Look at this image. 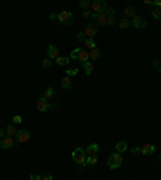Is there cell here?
<instances>
[{
    "mask_svg": "<svg viewBox=\"0 0 161 180\" xmlns=\"http://www.w3.org/2000/svg\"><path fill=\"white\" fill-rule=\"evenodd\" d=\"M71 158H73V161H74L76 164H79V166H81V167H84V166H86V161H87L86 150H82V148H76V150L73 151Z\"/></svg>",
    "mask_w": 161,
    "mask_h": 180,
    "instance_id": "obj_1",
    "label": "cell"
},
{
    "mask_svg": "<svg viewBox=\"0 0 161 180\" xmlns=\"http://www.w3.org/2000/svg\"><path fill=\"white\" fill-rule=\"evenodd\" d=\"M121 164H123V156L121 153H115L113 154H110L108 158V167L110 169H118V167H121Z\"/></svg>",
    "mask_w": 161,
    "mask_h": 180,
    "instance_id": "obj_2",
    "label": "cell"
},
{
    "mask_svg": "<svg viewBox=\"0 0 161 180\" xmlns=\"http://www.w3.org/2000/svg\"><path fill=\"white\" fill-rule=\"evenodd\" d=\"M58 23L60 24H63V26H69L73 23V13L71 11H61V13H58Z\"/></svg>",
    "mask_w": 161,
    "mask_h": 180,
    "instance_id": "obj_3",
    "label": "cell"
},
{
    "mask_svg": "<svg viewBox=\"0 0 161 180\" xmlns=\"http://www.w3.org/2000/svg\"><path fill=\"white\" fill-rule=\"evenodd\" d=\"M60 56H61V55H60V50H58L57 47H55L53 44L48 45V48H47V58H50L52 61H57Z\"/></svg>",
    "mask_w": 161,
    "mask_h": 180,
    "instance_id": "obj_4",
    "label": "cell"
},
{
    "mask_svg": "<svg viewBox=\"0 0 161 180\" xmlns=\"http://www.w3.org/2000/svg\"><path fill=\"white\" fill-rule=\"evenodd\" d=\"M90 10H92V13H102V11H105L107 10V3L105 2H102V0H95V2H92L90 3Z\"/></svg>",
    "mask_w": 161,
    "mask_h": 180,
    "instance_id": "obj_5",
    "label": "cell"
},
{
    "mask_svg": "<svg viewBox=\"0 0 161 180\" xmlns=\"http://www.w3.org/2000/svg\"><path fill=\"white\" fill-rule=\"evenodd\" d=\"M131 24L134 27H137V29H143V27H147V19L143 16H140V15H135L134 18H132Z\"/></svg>",
    "mask_w": 161,
    "mask_h": 180,
    "instance_id": "obj_6",
    "label": "cell"
},
{
    "mask_svg": "<svg viewBox=\"0 0 161 180\" xmlns=\"http://www.w3.org/2000/svg\"><path fill=\"white\" fill-rule=\"evenodd\" d=\"M29 138H31L29 130H26V129L18 130V134H16V142L18 143H26V142H29Z\"/></svg>",
    "mask_w": 161,
    "mask_h": 180,
    "instance_id": "obj_7",
    "label": "cell"
},
{
    "mask_svg": "<svg viewBox=\"0 0 161 180\" xmlns=\"http://www.w3.org/2000/svg\"><path fill=\"white\" fill-rule=\"evenodd\" d=\"M0 146H2L3 150H10V148H13L15 146V140H13V137H3L2 138V143H0Z\"/></svg>",
    "mask_w": 161,
    "mask_h": 180,
    "instance_id": "obj_8",
    "label": "cell"
},
{
    "mask_svg": "<svg viewBox=\"0 0 161 180\" xmlns=\"http://www.w3.org/2000/svg\"><path fill=\"white\" fill-rule=\"evenodd\" d=\"M92 18L94 19H97V23H99L100 26H107V19H108V16H107V13L105 11H102V13H92Z\"/></svg>",
    "mask_w": 161,
    "mask_h": 180,
    "instance_id": "obj_9",
    "label": "cell"
},
{
    "mask_svg": "<svg viewBox=\"0 0 161 180\" xmlns=\"http://www.w3.org/2000/svg\"><path fill=\"white\" fill-rule=\"evenodd\" d=\"M99 32V27H97L95 24H87L86 31H84V34H86L87 39H94V35Z\"/></svg>",
    "mask_w": 161,
    "mask_h": 180,
    "instance_id": "obj_10",
    "label": "cell"
},
{
    "mask_svg": "<svg viewBox=\"0 0 161 180\" xmlns=\"http://www.w3.org/2000/svg\"><path fill=\"white\" fill-rule=\"evenodd\" d=\"M48 108H50V103L47 102V100L42 97V98H39V102H37V111H40V113H45Z\"/></svg>",
    "mask_w": 161,
    "mask_h": 180,
    "instance_id": "obj_11",
    "label": "cell"
},
{
    "mask_svg": "<svg viewBox=\"0 0 161 180\" xmlns=\"http://www.w3.org/2000/svg\"><path fill=\"white\" fill-rule=\"evenodd\" d=\"M140 150H142V154L151 156L153 153H155V145H153V143H145V145H143Z\"/></svg>",
    "mask_w": 161,
    "mask_h": 180,
    "instance_id": "obj_12",
    "label": "cell"
},
{
    "mask_svg": "<svg viewBox=\"0 0 161 180\" xmlns=\"http://www.w3.org/2000/svg\"><path fill=\"white\" fill-rule=\"evenodd\" d=\"M44 98L47 100L48 103L53 102V100H55V90H53V87H47V90L44 93Z\"/></svg>",
    "mask_w": 161,
    "mask_h": 180,
    "instance_id": "obj_13",
    "label": "cell"
},
{
    "mask_svg": "<svg viewBox=\"0 0 161 180\" xmlns=\"http://www.w3.org/2000/svg\"><path fill=\"white\" fill-rule=\"evenodd\" d=\"M89 56H90V60H94V61L100 60V58H102V50H100V48L90 50V52H89Z\"/></svg>",
    "mask_w": 161,
    "mask_h": 180,
    "instance_id": "obj_14",
    "label": "cell"
},
{
    "mask_svg": "<svg viewBox=\"0 0 161 180\" xmlns=\"http://www.w3.org/2000/svg\"><path fill=\"white\" fill-rule=\"evenodd\" d=\"M97 153H99V145H97V143L89 145L87 150H86V154H87V156H94V154H97Z\"/></svg>",
    "mask_w": 161,
    "mask_h": 180,
    "instance_id": "obj_15",
    "label": "cell"
},
{
    "mask_svg": "<svg viewBox=\"0 0 161 180\" xmlns=\"http://www.w3.org/2000/svg\"><path fill=\"white\" fill-rule=\"evenodd\" d=\"M124 16H126V19H127V18H134L135 16V8H134V6H132V5L126 6V8H124Z\"/></svg>",
    "mask_w": 161,
    "mask_h": 180,
    "instance_id": "obj_16",
    "label": "cell"
},
{
    "mask_svg": "<svg viewBox=\"0 0 161 180\" xmlns=\"http://www.w3.org/2000/svg\"><path fill=\"white\" fill-rule=\"evenodd\" d=\"M61 87L65 89V90H69L73 87V81H71V77L66 76V77H63V81H61Z\"/></svg>",
    "mask_w": 161,
    "mask_h": 180,
    "instance_id": "obj_17",
    "label": "cell"
},
{
    "mask_svg": "<svg viewBox=\"0 0 161 180\" xmlns=\"http://www.w3.org/2000/svg\"><path fill=\"white\" fill-rule=\"evenodd\" d=\"M5 132H6V135H8V137H15V135L18 134V130H16V126H13V124L6 126V127H5Z\"/></svg>",
    "mask_w": 161,
    "mask_h": 180,
    "instance_id": "obj_18",
    "label": "cell"
},
{
    "mask_svg": "<svg viewBox=\"0 0 161 180\" xmlns=\"http://www.w3.org/2000/svg\"><path fill=\"white\" fill-rule=\"evenodd\" d=\"M84 71H86V74L90 76L94 73V63L92 61H87V63H84Z\"/></svg>",
    "mask_w": 161,
    "mask_h": 180,
    "instance_id": "obj_19",
    "label": "cell"
},
{
    "mask_svg": "<svg viewBox=\"0 0 161 180\" xmlns=\"http://www.w3.org/2000/svg\"><path fill=\"white\" fill-rule=\"evenodd\" d=\"M126 150H127V143H126V142L116 143V153H124Z\"/></svg>",
    "mask_w": 161,
    "mask_h": 180,
    "instance_id": "obj_20",
    "label": "cell"
},
{
    "mask_svg": "<svg viewBox=\"0 0 161 180\" xmlns=\"http://www.w3.org/2000/svg\"><path fill=\"white\" fill-rule=\"evenodd\" d=\"M81 55H82V48H74L73 52H71V56H69V58H73V60H81Z\"/></svg>",
    "mask_w": 161,
    "mask_h": 180,
    "instance_id": "obj_21",
    "label": "cell"
},
{
    "mask_svg": "<svg viewBox=\"0 0 161 180\" xmlns=\"http://www.w3.org/2000/svg\"><path fill=\"white\" fill-rule=\"evenodd\" d=\"M69 60H71L69 56H60V58H58L57 61H55V63H57L58 66H66V64L69 63Z\"/></svg>",
    "mask_w": 161,
    "mask_h": 180,
    "instance_id": "obj_22",
    "label": "cell"
},
{
    "mask_svg": "<svg viewBox=\"0 0 161 180\" xmlns=\"http://www.w3.org/2000/svg\"><path fill=\"white\" fill-rule=\"evenodd\" d=\"M84 44H86V47H87L89 52H90V50H94V48H97V44H95L94 39H86V42H84Z\"/></svg>",
    "mask_w": 161,
    "mask_h": 180,
    "instance_id": "obj_23",
    "label": "cell"
},
{
    "mask_svg": "<svg viewBox=\"0 0 161 180\" xmlns=\"http://www.w3.org/2000/svg\"><path fill=\"white\" fill-rule=\"evenodd\" d=\"M118 26H119L121 29H127V27H129V26H132V24H131V21H129V19H126V18H124V19H121L119 23H118Z\"/></svg>",
    "mask_w": 161,
    "mask_h": 180,
    "instance_id": "obj_24",
    "label": "cell"
},
{
    "mask_svg": "<svg viewBox=\"0 0 161 180\" xmlns=\"http://www.w3.org/2000/svg\"><path fill=\"white\" fill-rule=\"evenodd\" d=\"M89 58H90V56H89V52H87V50H82V55H81V60H79V61H82V64H84V63L89 61Z\"/></svg>",
    "mask_w": 161,
    "mask_h": 180,
    "instance_id": "obj_25",
    "label": "cell"
},
{
    "mask_svg": "<svg viewBox=\"0 0 161 180\" xmlns=\"http://www.w3.org/2000/svg\"><path fill=\"white\" fill-rule=\"evenodd\" d=\"M97 161H99V158H97V154H94V156H87V161H86V164H97Z\"/></svg>",
    "mask_w": 161,
    "mask_h": 180,
    "instance_id": "obj_26",
    "label": "cell"
},
{
    "mask_svg": "<svg viewBox=\"0 0 161 180\" xmlns=\"http://www.w3.org/2000/svg\"><path fill=\"white\" fill-rule=\"evenodd\" d=\"M151 16L155 19H161V8H155L151 11Z\"/></svg>",
    "mask_w": 161,
    "mask_h": 180,
    "instance_id": "obj_27",
    "label": "cell"
},
{
    "mask_svg": "<svg viewBox=\"0 0 161 180\" xmlns=\"http://www.w3.org/2000/svg\"><path fill=\"white\" fill-rule=\"evenodd\" d=\"M79 6H81L82 10H87L89 6H90V2H89V0H81V2H79Z\"/></svg>",
    "mask_w": 161,
    "mask_h": 180,
    "instance_id": "obj_28",
    "label": "cell"
},
{
    "mask_svg": "<svg viewBox=\"0 0 161 180\" xmlns=\"http://www.w3.org/2000/svg\"><path fill=\"white\" fill-rule=\"evenodd\" d=\"M50 66H52V60H50V58H44V61H42V68L48 69Z\"/></svg>",
    "mask_w": 161,
    "mask_h": 180,
    "instance_id": "obj_29",
    "label": "cell"
},
{
    "mask_svg": "<svg viewBox=\"0 0 161 180\" xmlns=\"http://www.w3.org/2000/svg\"><path fill=\"white\" fill-rule=\"evenodd\" d=\"M86 34H84V32H78V34H76V40H78V42H86Z\"/></svg>",
    "mask_w": 161,
    "mask_h": 180,
    "instance_id": "obj_30",
    "label": "cell"
},
{
    "mask_svg": "<svg viewBox=\"0 0 161 180\" xmlns=\"http://www.w3.org/2000/svg\"><path fill=\"white\" fill-rule=\"evenodd\" d=\"M115 24H118L116 18H115V16H108V19H107V26H115Z\"/></svg>",
    "mask_w": 161,
    "mask_h": 180,
    "instance_id": "obj_31",
    "label": "cell"
},
{
    "mask_svg": "<svg viewBox=\"0 0 161 180\" xmlns=\"http://www.w3.org/2000/svg\"><path fill=\"white\" fill-rule=\"evenodd\" d=\"M105 13H107V16H115V15H116V10H115V8H111V6H107Z\"/></svg>",
    "mask_w": 161,
    "mask_h": 180,
    "instance_id": "obj_32",
    "label": "cell"
},
{
    "mask_svg": "<svg viewBox=\"0 0 161 180\" xmlns=\"http://www.w3.org/2000/svg\"><path fill=\"white\" fill-rule=\"evenodd\" d=\"M18 124H23V118L21 116H13V126H18Z\"/></svg>",
    "mask_w": 161,
    "mask_h": 180,
    "instance_id": "obj_33",
    "label": "cell"
},
{
    "mask_svg": "<svg viewBox=\"0 0 161 180\" xmlns=\"http://www.w3.org/2000/svg\"><path fill=\"white\" fill-rule=\"evenodd\" d=\"M151 66H153V68H155V69H159V66H161V61L155 58V60H153V61H151Z\"/></svg>",
    "mask_w": 161,
    "mask_h": 180,
    "instance_id": "obj_34",
    "label": "cell"
},
{
    "mask_svg": "<svg viewBox=\"0 0 161 180\" xmlns=\"http://www.w3.org/2000/svg\"><path fill=\"white\" fill-rule=\"evenodd\" d=\"M76 74H78V69H76V68L68 69V73H66V76H69V77H71V76H76Z\"/></svg>",
    "mask_w": 161,
    "mask_h": 180,
    "instance_id": "obj_35",
    "label": "cell"
},
{
    "mask_svg": "<svg viewBox=\"0 0 161 180\" xmlns=\"http://www.w3.org/2000/svg\"><path fill=\"white\" fill-rule=\"evenodd\" d=\"M82 15H84V18H92V11H90V10H84Z\"/></svg>",
    "mask_w": 161,
    "mask_h": 180,
    "instance_id": "obj_36",
    "label": "cell"
},
{
    "mask_svg": "<svg viewBox=\"0 0 161 180\" xmlns=\"http://www.w3.org/2000/svg\"><path fill=\"white\" fill-rule=\"evenodd\" d=\"M132 153H134V154H142V150L139 146H135V148H132Z\"/></svg>",
    "mask_w": 161,
    "mask_h": 180,
    "instance_id": "obj_37",
    "label": "cell"
},
{
    "mask_svg": "<svg viewBox=\"0 0 161 180\" xmlns=\"http://www.w3.org/2000/svg\"><path fill=\"white\" fill-rule=\"evenodd\" d=\"M29 180H42V177H40V175H37V174H32Z\"/></svg>",
    "mask_w": 161,
    "mask_h": 180,
    "instance_id": "obj_38",
    "label": "cell"
},
{
    "mask_svg": "<svg viewBox=\"0 0 161 180\" xmlns=\"http://www.w3.org/2000/svg\"><path fill=\"white\" fill-rule=\"evenodd\" d=\"M57 106H58V103H57V102H55V100H53V102L50 103V108H48V110H55V108H57Z\"/></svg>",
    "mask_w": 161,
    "mask_h": 180,
    "instance_id": "obj_39",
    "label": "cell"
},
{
    "mask_svg": "<svg viewBox=\"0 0 161 180\" xmlns=\"http://www.w3.org/2000/svg\"><path fill=\"white\" fill-rule=\"evenodd\" d=\"M42 180H53V177H52L50 174H47V175H44V177H42Z\"/></svg>",
    "mask_w": 161,
    "mask_h": 180,
    "instance_id": "obj_40",
    "label": "cell"
},
{
    "mask_svg": "<svg viewBox=\"0 0 161 180\" xmlns=\"http://www.w3.org/2000/svg\"><path fill=\"white\" fill-rule=\"evenodd\" d=\"M153 5H155L156 8H161V0H156V2H153Z\"/></svg>",
    "mask_w": 161,
    "mask_h": 180,
    "instance_id": "obj_41",
    "label": "cell"
},
{
    "mask_svg": "<svg viewBox=\"0 0 161 180\" xmlns=\"http://www.w3.org/2000/svg\"><path fill=\"white\" fill-rule=\"evenodd\" d=\"M50 19H53V21H58V15H55V13H52V15H50Z\"/></svg>",
    "mask_w": 161,
    "mask_h": 180,
    "instance_id": "obj_42",
    "label": "cell"
},
{
    "mask_svg": "<svg viewBox=\"0 0 161 180\" xmlns=\"http://www.w3.org/2000/svg\"><path fill=\"white\" fill-rule=\"evenodd\" d=\"M2 138H3V129L0 127V140H2Z\"/></svg>",
    "mask_w": 161,
    "mask_h": 180,
    "instance_id": "obj_43",
    "label": "cell"
},
{
    "mask_svg": "<svg viewBox=\"0 0 161 180\" xmlns=\"http://www.w3.org/2000/svg\"><path fill=\"white\" fill-rule=\"evenodd\" d=\"M158 71H159V76H161V66H159V69H158Z\"/></svg>",
    "mask_w": 161,
    "mask_h": 180,
    "instance_id": "obj_44",
    "label": "cell"
},
{
    "mask_svg": "<svg viewBox=\"0 0 161 180\" xmlns=\"http://www.w3.org/2000/svg\"><path fill=\"white\" fill-rule=\"evenodd\" d=\"M159 158H161V154H159Z\"/></svg>",
    "mask_w": 161,
    "mask_h": 180,
    "instance_id": "obj_45",
    "label": "cell"
}]
</instances>
